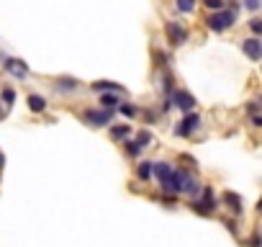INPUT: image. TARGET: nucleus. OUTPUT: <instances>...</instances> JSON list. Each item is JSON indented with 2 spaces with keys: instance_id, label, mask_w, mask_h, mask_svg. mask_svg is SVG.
I'll use <instances>...</instances> for the list:
<instances>
[{
  "instance_id": "1",
  "label": "nucleus",
  "mask_w": 262,
  "mask_h": 247,
  "mask_svg": "<svg viewBox=\"0 0 262 247\" xmlns=\"http://www.w3.org/2000/svg\"><path fill=\"white\" fill-rule=\"evenodd\" d=\"M236 16H239V13H234L231 8H221V11H211V13H206L203 24H206V29L213 31V34H226L229 29L236 26Z\"/></svg>"
},
{
  "instance_id": "10",
  "label": "nucleus",
  "mask_w": 262,
  "mask_h": 247,
  "mask_svg": "<svg viewBox=\"0 0 262 247\" xmlns=\"http://www.w3.org/2000/svg\"><path fill=\"white\" fill-rule=\"evenodd\" d=\"M52 85H54V90H57V93H77V90L82 88V83H80L77 77H70V75L57 77Z\"/></svg>"
},
{
  "instance_id": "22",
  "label": "nucleus",
  "mask_w": 262,
  "mask_h": 247,
  "mask_svg": "<svg viewBox=\"0 0 262 247\" xmlns=\"http://www.w3.org/2000/svg\"><path fill=\"white\" fill-rule=\"evenodd\" d=\"M139 116H142V118H144L147 123H157L162 113H160L157 108H139Z\"/></svg>"
},
{
  "instance_id": "2",
  "label": "nucleus",
  "mask_w": 262,
  "mask_h": 247,
  "mask_svg": "<svg viewBox=\"0 0 262 247\" xmlns=\"http://www.w3.org/2000/svg\"><path fill=\"white\" fill-rule=\"evenodd\" d=\"M113 116H116V111H105V108H82V111H77V118L82 121V123H88V127H93V129H103V127H111L113 123Z\"/></svg>"
},
{
  "instance_id": "21",
  "label": "nucleus",
  "mask_w": 262,
  "mask_h": 247,
  "mask_svg": "<svg viewBox=\"0 0 262 247\" xmlns=\"http://www.w3.org/2000/svg\"><path fill=\"white\" fill-rule=\"evenodd\" d=\"M195 6H198V0H175V8H178V13H193L195 11Z\"/></svg>"
},
{
  "instance_id": "3",
  "label": "nucleus",
  "mask_w": 262,
  "mask_h": 247,
  "mask_svg": "<svg viewBox=\"0 0 262 247\" xmlns=\"http://www.w3.org/2000/svg\"><path fill=\"white\" fill-rule=\"evenodd\" d=\"M201 127H203V116L198 111H188V113H183V118L172 127V134L180 137V139H190Z\"/></svg>"
},
{
  "instance_id": "11",
  "label": "nucleus",
  "mask_w": 262,
  "mask_h": 247,
  "mask_svg": "<svg viewBox=\"0 0 262 247\" xmlns=\"http://www.w3.org/2000/svg\"><path fill=\"white\" fill-rule=\"evenodd\" d=\"M123 98H126L123 93H98V106L105 111H118Z\"/></svg>"
},
{
  "instance_id": "8",
  "label": "nucleus",
  "mask_w": 262,
  "mask_h": 247,
  "mask_svg": "<svg viewBox=\"0 0 262 247\" xmlns=\"http://www.w3.org/2000/svg\"><path fill=\"white\" fill-rule=\"evenodd\" d=\"M242 52L249 62H262V39L259 36H247L242 39Z\"/></svg>"
},
{
  "instance_id": "4",
  "label": "nucleus",
  "mask_w": 262,
  "mask_h": 247,
  "mask_svg": "<svg viewBox=\"0 0 262 247\" xmlns=\"http://www.w3.org/2000/svg\"><path fill=\"white\" fill-rule=\"evenodd\" d=\"M188 206H190L195 214H201V216H211V214L219 209V198H216V193H213L211 186H203L201 193H198V198H190Z\"/></svg>"
},
{
  "instance_id": "27",
  "label": "nucleus",
  "mask_w": 262,
  "mask_h": 247,
  "mask_svg": "<svg viewBox=\"0 0 262 247\" xmlns=\"http://www.w3.org/2000/svg\"><path fill=\"white\" fill-rule=\"evenodd\" d=\"M249 121H252V127H254V129H262V113H254V116H249Z\"/></svg>"
},
{
  "instance_id": "14",
  "label": "nucleus",
  "mask_w": 262,
  "mask_h": 247,
  "mask_svg": "<svg viewBox=\"0 0 262 247\" xmlns=\"http://www.w3.org/2000/svg\"><path fill=\"white\" fill-rule=\"evenodd\" d=\"M134 175H137V180H139V183L152 180V178H155V162H152V160H142V162H137Z\"/></svg>"
},
{
  "instance_id": "16",
  "label": "nucleus",
  "mask_w": 262,
  "mask_h": 247,
  "mask_svg": "<svg viewBox=\"0 0 262 247\" xmlns=\"http://www.w3.org/2000/svg\"><path fill=\"white\" fill-rule=\"evenodd\" d=\"M160 88H162V95H172V90L178 88L175 85V77H172V72H170V67L167 70H160Z\"/></svg>"
},
{
  "instance_id": "15",
  "label": "nucleus",
  "mask_w": 262,
  "mask_h": 247,
  "mask_svg": "<svg viewBox=\"0 0 262 247\" xmlns=\"http://www.w3.org/2000/svg\"><path fill=\"white\" fill-rule=\"evenodd\" d=\"M26 103H29V111H31V113H44V111L49 108V100H47L44 95H39V93H29Z\"/></svg>"
},
{
  "instance_id": "24",
  "label": "nucleus",
  "mask_w": 262,
  "mask_h": 247,
  "mask_svg": "<svg viewBox=\"0 0 262 247\" xmlns=\"http://www.w3.org/2000/svg\"><path fill=\"white\" fill-rule=\"evenodd\" d=\"M0 100H3V106H13L16 103V90L13 88H3V90H0Z\"/></svg>"
},
{
  "instance_id": "9",
  "label": "nucleus",
  "mask_w": 262,
  "mask_h": 247,
  "mask_svg": "<svg viewBox=\"0 0 262 247\" xmlns=\"http://www.w3.org/2000/svg\"><path fill=\"white\" fill-rule=\"evenodd\" d=\"M221 203H224L234 216H242V214H244V201H242V196H239V193H234V191H224Z\"/></svg>"
},
{
  "instance_id": "20",
  "label": "nucleus",
  "mask_w": 262,
  "mask_h": 247,
  "mask_svg": "<svg viewBox=\"0 0 262 247\" xmlns=\"http://www.w3.org/2000/svg\"><path fill=\"white\" fill-rule=\"evenodd\" d=\"M121 145H123V152H126L128 157H139V155L144 152V150H142V147H139V145H137L134 139H131V137H128L126 142H121Z\"/></svg>"
},
{
  "instance_id": "19",
  "label": "nucleus",
  "mask_w": 262,
  "mask_h": 247,
  "mask_svg": "<svg viewBox=\"0 0 262 247\" xmlns=\"http://www.w3.org/2000/svg\"><path fill=\"white\" fill-rule=\"evenodd\" d=\"M155 67H157V72L160 70H167L170 67V54L162 52V49H155Z\"/></svg>"
},
{
  "instance_id": "25",
  "label": "nucleus",
  "mask_w": 262,
  "mask_h": 247,
  "mask_svg": "<svg viewBox=\"0 0 262 247\" xmlns=\"http://www.w3.org/2000/svg\"><path fill=\"white\" fill-rule=\"evenodd\" d=\"M247 26H249L252 36H259V39H262V18H259V16L249 18V21H247Z\"/></svg>"
},
{
  "instance_id": "31",
  "label": "nucleus",
  "mask_w": 262,
  "mask_h": 247,
  "mask_svg": "<svg viewBox=\"0 0 262 247\" xmlns=\"http://www.w3.org/2000/svg\"><path fill=\"white\" fill-rule=\"evenodd\" d=\"M257 106H259V108H262V95H259V98H257Z\"/></svg>"
},
{
  "instance_id": "29",
  "label": "nucleus",
  "mask_w": 262,
  "mask_h": 247,
  "mask_svg": "<svg viewBox=\"0 0 262 247\" xmlns=\"http://www.w3.org/2000/svg\"><path fill=\"white\" fill-rule=\"evenodd\" d=\"M0 103H3V100H0ZM3 118H6V108L0 106V121H3Z\"/></svg>"
},
{
  "instance_id": "26",
  "label": "nucleus",
  "mask_w": 262,
  "mask_h": 247,
  "mask_svg": "<svg viewBox=\"0 0 262 247\" xmlns=\"http://www.w3.org/2000/svg\"><path fill=\"white\" fill-rule=\"evenodd\" d=\"M242 8H247L249 13H257L262 8V0H242Z\"/></svg>"
},
{
  "instance_id": "30",
  "label": "nucleus",
  "mask_w": 262,
  "mask_h": 247,
  "mask_svg": "<svg viewBox=\"0 0 262 247\" xmlns=\"http://www.w3.org/2000/svg\"><path fill=\"white\" fill-rule=\"evenodd\" d=\"M257 214H262V198L257 201Z\"/></svg>"
},
{
  "instance_id": "28",
  "label": "nucleus",
  "mask_w": 262,
  "mask_h": 247,
  "mask_svg": "<svg viewBox=\"0 0 262 247\" xmlns=\"http://www.w3.org/2000/svg\"><path fill=\"white\" fill-rule=\"evenodd\" d=\"M224 227H229V232L236 234V221H234V219H224Z\"/></svg>"
},
{
  "instance_id": "5",
  "label": "nucleus",
  "mask_w": 262,
  "mask_h": 247,
  "mask_svg": "<svg viewBox=\"0 0 262 247\" xmlns=\"http://www.w3.org/2000/svg\"><path fill=\"white\" fill-rule=\"evenodd\" d=\"M165 36H167V44L172 49H178V47H185L190 42V29L185 24L170 18V21H165Z\"/></svg>"
},
{
  "instance_id": "13",
  "label": "nucleus",
  "mask_w": 262,
  "mask_h": 247,
  "mask_svg": "<svg viewBox=\"0 0 262 247\" xmlns=\"http://www.w3.org/2000/svg\"><path fill=\"white\" fill-rule=\"evenodd\" d=\"M90 90L93 93H123L126 95V88L121 83H113V80H95V83H90Z\"/></svg>"
},
{
  "instance_id": "7",
  "label": "nucleus",
  "mask_w": 262,
  "mask_h": 247,
  "mask_svg": "<svg viewBox=\"0 0 262 247\" xmlns=\"http://www.w3.org/2000/svg\"><path fill=\"white\" fill-rule=\"evenodd\" d=\"M170 100H172V106H175L178 111H183V113L195 111V106H198L195 95H193L190 90H185V88H175V90H172V95H170Z\"/></svg>"
},
{
  "instance_id": "18",
  "label": "nucleus",
  "mask_w": 262,
  "mask_h": 247,
  "mask_svg": "<svg viewBox=\"0 0 262 247\" xmlns=\"http://www.w3.org/2000/svg\"><path fill=\"white\" fill-rule=\"evenodd\" d=\"M134 142H137L142 150H147V147H152L155 137H152V132H149V129H139V132H137V137H134Z\"/></svg>"
},
{
  "instance_id": "17",
  "label": "nucleus",
  "mask_w": 262,
  "mask_h": 247,
  "mask_svg": "<svg viewBox=\"0 0 262 247\" xmlns=\"http://www.w3.org/2000/svg\"><path fill=\"white\" fill-rule=\"evenodd\" d=\"M116 113H121L123 118H137V116H139V106H137V103H131V100H126V98H123Z\"/></svg>"
},
{
  "instance_id": "23",
  "label": "nucleus",
  "mask_w": 262,
  "mask_h": 247,
  "mask_svg": "<svg viewBox=\"0 0 262 247\" xmlns=\"http://www.w3.org/2000/svg\"><path fill=\"white\" fill-rule=\"evenodd\" d=\"M201 6L206 8V13H211V11H221V8H226V0H201Z\"/></svg>"
},
{
  "instance_id": "12",
  "label": "nucleus",
  "mask_w": 262,
  "mask_h": 247,
  "mask_svg": "<svg viewBox=\"0 0 262 247\" xmlns=\"http://www.w3.org/2000/svg\"><path fill=\"white\" fill-rule=\"evenodd\" d=\"M131 134H134L131 123H111V127H108V137H111L113 142H126Z\"/></svg>"
},
{
  "instance_id": "6",
  "label": "nucleus",
  "mask_w": 262,
  "mask_h": 247,
  "mask_svg": "<svg viewBox=\"0 0 262 247\" xmlns=\"http://www.w3.org/2000/svg\"><path fill=\"white\" fill-rule=\"evenodd\" d=\"M0 67H3V72H8L13 80H26L29 75H31V70H29V65L24 62V59H18V57H8V54H3L0 52Z\"/></svg>"
}]
</instances>
